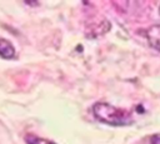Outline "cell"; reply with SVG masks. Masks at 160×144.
Returning a JSON list of instances; mask_svg holds the SVG:
<instances>
[{
  "mask_svg": "<svg viewBox=\"0 0 160 144\" xmlns=\"http://www.w3.org/2000/svg\"><path fill=\"white\" fill-rule=\"evenodd\" d=\"M92 113L98 120L106 123L109 125L125 126V125H131L134 123V119L130 111L121 108H116L109 103L99 101L94 104Z\"/></svg>",
  "mask_w": 160,
  "mask_h": 144,
  "instance_id": "1",
  "label": "cell"
},
{
  "mask_svg": "<svg viewBox=\"0 0 160 144\" xmlns=\"http://www.w3.org/2000/svg\"><path fill=\"white\" fill-rule=\"evenodd\" d=\"M145 36L149 41V44L160 51V24L151 25L145 30Z\"/></svg>",
  "mask_w": 160,
  "mask_h": 144,
  "instance_id": "2",
  "label": "cell"
},
{
  "mask_svg": "<svg viewBox=\"0 0 160 144\" xmlns=\"http://www.w3.org/2000/svg\"><path fill=\"white\" fill-rule=\"evenodd\" d=\"M0 56L2 59H14L15 58V48L12 44L6 40L0 38Z\"/></svg>",
  "mask_w": 160,
  "mask_h": 144,
  "instance_id": "3",
  "label": "cell"
},
{
  "mask_svg": "<svg viewBox=\"0 0 160 144\" xmlns=\"http://www.w3.org/2000/svg\"><path fill=\"white\" fill-rule=\"evenodd\" d=\"M25 140H26V144H55L51 140L42 139V138H39L35 135H28Z\"/></svg>",
  "mask_w": 160,
  "mask_h": 144,
  "instance_id": "4",
  "label": "cell"
},
{
  "mask_svg": "<svg viewBox=\"0 0 160 144\" xmlns=\"http://www.w3.org/2000/svg\"><path fill=\"white\" fill-rule=\"evenodd\" d=\"M150 143L151 144H160V134H155L150 138Z\"/></svg>",
  "mask_w": 160,
  "mask_h": 144,
  "instance_id": "5",
  "label": "cell"
}]
</instances>
